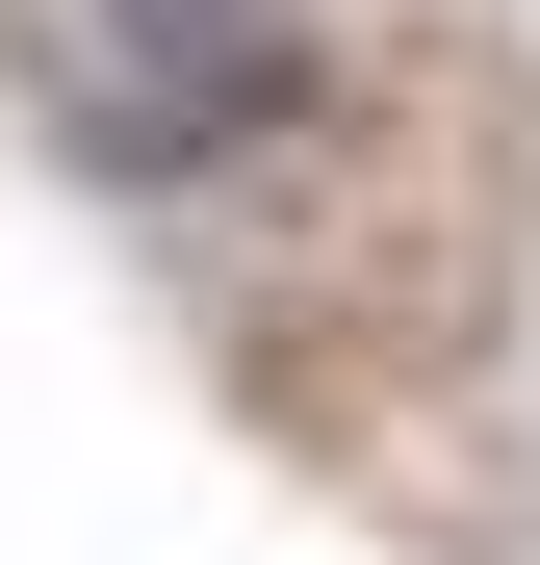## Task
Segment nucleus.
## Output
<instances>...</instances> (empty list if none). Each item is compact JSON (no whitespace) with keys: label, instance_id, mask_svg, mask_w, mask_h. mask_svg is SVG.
Segmentation results:
<instances>
[{"label":"nucleus","instance_id":"1","mask_svg":"<svg viewBox=\"0 0 540 565\" xmlns=\"http://www.w3.org/2000/svg\"><path fill=\"white\" fill-rule=\"evenodd\" d=\"M309 104V0H104L77 26V154L104 180H207Z\"/></svg>","mask_w":540,"mask_h":565}]
</instances>
